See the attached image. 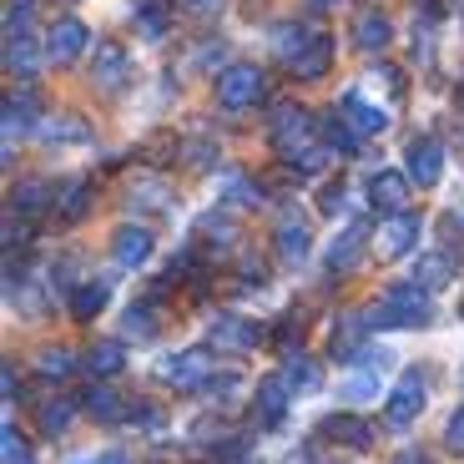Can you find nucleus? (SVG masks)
<instances>
[{"mask_svg":"<svg viewBox=\"0 0 464 464\" xmlns=\"http://www.w3.org/2000/svg\"><path fill=\"white\" fill-rule=\"evenodd\" d=\"M373 318H379V328H424L434 318L430 288H419V283H394V288H383L379 303H373Z\"/></svg>","mask_w":464,"mask_h":464,"instance_id":"1","label":"nucleus"},{"mask_svg":"<svg viewBox=\"0 0 464 464\" xmlns=\"http://www.w3.org/2000/svg\"><path fill=\"white\" fill-rule=\"evenodd\" d=\"M157 379L172 383L177 394H187V389H208V379H212V348H182V353L162 359Z\"/></svg>","mask_w":464,"mask_h":464,"instance_id":"2","label":"nucleus"},{"mask_svg":"<svg viewBox=\"0 0 464 464\" xmlns=\"http://www.w3.org/2000/svg\"><path fill=\"white\" fill-rule=\"evenodd\" d=\"M263 92H267L263 71L247 66V61H237V66H227L218 76V102L227 106V111H247V106H257V102H263Z\"/></svg>","mask_w":464,"mask_h":464,"instance_id":"3","label":"nucleus"},{"mask_svg":"<svg viewBox=\"0 0 464 464\" xmlns=\"http://www.w3.org/2000/svg\"><path fill=\"white\" fill-rule=\"evenodd\" d=\"M424 399H430L424 379H419V373H404V379L394 383V394H389V409H383V419H389L394 430H404V424H414V419L424 414Z\"/></svg>","mask_w":464,"mask_h":464,"instance_id":"4","label":"nucleus"},{"mask_svg":"<svg viewBox=\"0 0 464 464\" xmlns=\"http://www.w3.org/2000/svg\"><path fill=\"white\" fill-rule=\"evenodd\" d=\"M131 76V61H127V46H116V41H96V56H92V82L102 92H121Z\"/></svg>","mask_w":464,"mask_h":464,"instance_id":"5","label":"nucleus"},{"mask_svg":"<svg viewBox=\"0 0 464 464\" xmlns=\"http://www.w3.org/2000/svg\"><path fill=\"white\" fill-rule=\"evenodd\" d=\"M263 343V328L253 318H237V314H222L212 318V348H227V353H247V348Z\"/></svg>","mask_w":464,"mask_h":464,"instance_id":"6","label":"nucleus"},{"mask_svg":"<svg viewBox=\"0 0 464 464\" xmlns=\"http://www.w3.org/2000/svg\"><path fill=\"white\" fill-rule=\"evenodd\" d=\"M419 232H424V222H419L414 212H394V218L379 227V237H373V243H379V257H404L409 247L419 243Z\"/></svg>","mask_w":464,"mask_h":464,"instance_id":"7","label":"nucleus"},{"mask_svg":"<svg viewBox=\"0 0 464 464\" xmlns=\"http://www.w3.org/2000/svg\"><path fill=\"white\" fill-rule=\"evenodd\" d=\"M444 177V151L434 137H414L409 141V182L414 187H434Z\"/></svg>","mask_w":464,"mask_h":464,"instance_id":"8","label":"nucleus"},{"mask_svg":"<svg viewBox=\"0 0 464 464\" xmlns=\"http://www.w3.org/2000/svg\"><path fill=\"white\" fill-rule=\"evenodd\" d=\"M414 283L419 288H450V283H459V253L454 247H440V253H424L414 263Z\"/></svg>","mask_w":464,"mask_h":464,"instance_id":"9","label":"nucleus"},{"mask_svg":"<svg viewBox=\"0 0 464 464\" xmlns=\"http://www.w3.org/2000/svg\"><path fill=\"white\" fill-rule=\"evenodd\" d=\"M86 41H92V35H86V25L76 21V15H66V21L51 25V35H46V56L56 61V66H71V61H76V56L86 51Z\"/></svg>","mask_w":464,"mask_h":464,"instance_id":"10","label":"nucleus"},{"mask_svg":"<svg viewBox=\"0 0 464 464\" xmlns=\"http://www.w3.org/2000/svg\"><path fill=\"white\" fill-rule=\"evenodd\" d=\"M308 137H314V121H308V111H298V106H283L278 121H273V141H278L283 157H298V147H308Z\"/></svg>","mask_w":464,"mask_h":464,"instance_id":"11","label":"nucleus"},{"mask_svg":"<svg viewBox=\"0 0 464 464\" xmlns=\"http://www.w3.org/2000/svg\"><path fill=\"white\" fill-rule=\"evenodd\" d=\"M409 172H379L369 182V198H373V208L379 212H389V218H394V212H404L409 208Z\"/></svg>","mask_w":464,"mask_h":464,"instance_id":"12","label":"nucleus"},{"mask_svg":"<svg viewBox=\"0 0 464 464\" xmlns=\"http://www.w3.org/2000/svg\"><path fill=\"white\" fill-rule=\"evenodd\" d=\"M318 434H324V440L348 444V450H369V444H373L369 419H359V414H328L324 424H318Z\"/></svg>","mask_w":464,"mask_h":464,"instance_id":"13","label":"nucleus"},{"mask_svg":"<svg viewBox=\"0 0 464 464\" xmlns=\"http://www.w3.org/2000/svg\"><path fill=\"white\" fill-rule=\"evenodd\" d=\"M288 66H293L298 82H318V76H328V66H334V41H328V35H314V41L288 61Z\"/></svg>","mask_w":464,"mask_h":464,"instance_id":"14","label":"nucleus"},{"mask_svg":"<svg viewBox=\"0 0 464 464\" xmlns=\"http://www.w3.org/2000/svg\"><path fill=\"white\" fill-rule=\"evenodd\" d=\"M369 318H373V308H353V314L338 318V328H334V353H338V359L359 353L363 334H369V328H379V324H369Z\"/></svg>","mask_w":464,"mask_h":464,"instance_id":"15","label":"nucleus"},{"mask_svg":"<svg viewBox=\"0 0 464 464\" xmlns=\"http://www.w3.org/2000/svg\"><path fill=\"white\" fill-rule=\"evenodd\" d=\"M5 66L15 71V76H35L41 71V51H35V41H31V31H5Z\"/></svg>","mask_w":464,"mask_h":464,"instance_id":"16","label":"nucleus"},{"mask_svg":"<svg viewBox=\"0 0 464 464\" xmlns=\"http://www.w3.org/2000/svg\"><path fill=\"white\" fill-rule=\"evenodd\" d=\"M111 253H116V263H121V267H141L151 257V232L147 227H116Z\"/></svg>","mask_w":464,"mask_h":464,"instance_id":"17","label":"nucleus"},{"mask_svg":"<svg viewBox=\"0 0 464 464\" xmlns=\"http://www.w3.org/2000/svg\"><path fill=\"white\" fill-rule=\"evenodd\" d=\"M363 243H369V227L363 222H353V227H343V237H338L334 247H328V273H348V267L363 257Z\"/></svg>","mask_w":464,"mask_h":464,"instance_id":"18","label":"nucleus"},{"mask_svg":"<svg viewBox=\"0 0 464 464\" xmlns=\"http://www.w3.org/2000/svg\"><path fill=\"white\" fill-rule=\"evenodd\" d=\"M172 202H177V192H172V182H162V177H137V182H131V208L167 212Z\"/></svg>","mask_w":464,"mask_h":464,"instance_id":"19","label":"nucleus"},{"mask_svg":"<svg viewBox=\"0 0 464 464\" xmlns=\"http://www.w3.org/2000/svg\"><path fill=\"white\" fill-rule=\"evenodd\" d=\"M288 399H293V383L283 379V373H273V379L257 383V414H263V424H278L283 409H288Z\"/></svg>","mask_w":464,"mask_h":464,"instance_id":"20","label":"nucleus"},{"mask_svg":"<svg viewBox=\"0 0 464 464\" xmlns=\"http://www.w3.org/2000/svg\"><path fill=\"white\" fill-rule=\"evenodd\" d=\"M51 202H56V192H51L41 177H25V182H15V192H11V208L21 212V218H41Z\"/></svg>","mask_w":464,"mask_h":464,"instance_id":"21","label":"nucleus"},{"mask_svg":"<svg viewBox=\"0 0 464 464\" xmlns=\"http://www.w3.org/2000/svg\"><path fill=\"white\" fill-rule=\"evenodd\" d=\"M106 298H111V283H76V293H71V318L76 324H92L106 308Z\"/></svg>","mask_w":464,"mask_h":464,"instance_id":"22","label":"nucleus"},{"mask_svg":"<svg viewBox=\"0 0 464 464\" xmlns=\"http://www.w3.org/2000/svg\"><path fill=\"white\" fill-rule=\"evenodd\" d=\"M121 363H127V348L116 343V338H102V343L86 348V373H92V379H111Z\"/></svg>","mask_w":464,"mask_h":464,"instance_id":"23","label":"nucleus"},{"mask_svg":"<svg viewBox=\"0 0 464 464\" xmlns=\"http://www.w3.org/2000/svg\"><path fill=\"white\" fill-rule=\"evenodd\" d=\"M82 404H86V414L92 419H102V424H116V419H127V409H121V399L106 389V383H92L82 394Z\"/></svg>","mask_w":464,"mask_h":464,"instance_id":"24","label":"nucleus"},{"mask_svg":"<svg viewBox=\"0 0 464 464\" xmlns=\"http://www.w3.org/2000/svg\"><path fill=\"white\" fill-rule=\"evenodd\" d=\"M343 116L353 121V131H383V127H389V116H383L379 106H369L359 92H348V96H343Z\"/></svg>","mask_w":464,"mask_h":464,"instance_id":"25","label":"nucleus"},{"mask_svg":"<svg viewBox=\"0 0 464 464\" xmlns=\"http://www.w3.org/2000/svg\"><path fill=\"white\" fill-rule=\"evenodd\" d=\"M198 237H202V243H212L218 253H227V247L237 243V222H232L227 212H208V218L198 222Z\"/></svg>","mask_w":464,"mask_h":464,"instance_id":"26","label":"nucleus"},{"mask_svg":"<svg viewBox=\"0 0 464 464\" xmlns=\"http://www.w3.org/2000/svg\"><path fill=\"white\" fill-rule=\"evenodd\" d=\"M308 247H314V243H308V227H303L298 218H288L278 227V257H283V263H303Z\"/></svg>","mask_w":464,"mask_h":464,"instance_id":"27","label":"nucleus"},{"mask_svg":"<svg viewBox=\"0 0 464 464\" xmlns=\"http://www.w3.org/2000/svg\"><path fill=\"white\" fill-rule=\"evenodd\" d=\"M353 35H359V46H363V51H383V46H389V35H394V25L383 21L379 11H369V15H359Z\"/></svg>","mask_w":464,"mask_h":464,"instance_id":"28","label":"nucleus"},{"mask_svg":"<svg viewBox=\"0 0 464 464\" xmlns=\"http://www.w3.org/2000/svg\"><path fill=\"white\" fill-rule=\"evenodd\" d=\"M151 334H157V314H151V303H131L127 318H121V338H137V343H147Z\"/></svg>","mask_w":464,"mask_h":464,"instance_id":"29","label":"nucleus"},{"mask_svg":"<svg viewBox=\"0 0 464 464\" xmlns=\"http://www.w3.org/2000/svg\"><path fill=\"white\" fill-rule=\"evenodd\" d=\"M35 127V96H5V137Z\"/></svg>","mask_w":464,"mask_h":464,"instance_id":"30","label":"nucleus"},{"mask_svg":"<svg viewBox=\"0 0 464 464\" xmlns=\"http://www.w3.org/2000/svg\"><path fill=\"white\" fill-rule=\"evenodd\" d=\"M137 25L147 41H162L167 35V5L162 0H137Z\"/></svg>","mask_w":464,"mask_h":464,"instance_id":"31","label":"nucleus"},{"mask_svg":"<svg viewBox=\"0 0 464 464\" xmlns=\"http://www.w3.org/2000/svg\"><path fill=\"white\" fill-rule=\"evenodd\" d=\"M41 137H46L51 147H76V141H86V127L76 121V116H61V121L41 127Z\"/></svg>","mask_w":464,"mask_h":464,"instance_id":"32","label":"nucleus"},{"mask_svg":"<svg viewBox=\"0 0 464 464\" xmlns=\"http://www.w3.org/2000/svg\"><path fill=\"white\" fill-rule=\"evenodd\" d=\"M283 379L293 383V394H314L318 383H324V373H318L308 359H288V369H283Z\"/></svg>","mask_w":464,"mask_h":464,"instance_id":"33","label":"nucleus"},{"mask_svg":"<svg viewBox=\"0 0 464 464\" xmlns=\"http://www.w3.org/2000/svg\"><path fill=\"white\" fill-rule=\"evenodd\" d=\"M324 141H328V147H334V151H353V147H359V131H353V127H348V116H328V127H324Z\"/></svg>","mask_w":464,"mask_h":464,"instance_id":"34","label":"nucleus"},{"mask_svg":"<svg viewBox=\"0 0 464 464\" xmlns=\"http://www.w3.org/2000/svg\"><path fill=\"white\" fill-rule=\"evenodd\" d=\"M86 198H92V182H71L66 198H61V218H86Z\"/></svg>","mask_w":464,"mask_h":464,"instance_id":"35","label":"nucleus"},{"mask_svg":"<svg viewBox=\"0 0 464 464\" xmlns=\"http://www.w3.org/2000/svg\"><path fill=\"white\" fill-rule=\"evenodd\" d=\"M273 35H278V51H283V61H293L303 46H308V41H314V35L303 31V25H278Z\"/></svg>","mask_w":464,"mask_h":464,"instance_id":"36","label":"nucleus"},{"mask_svg":"<svg viewBox=\"0 0 464 464\" xmlns=\"http://www.w3.org/2000/svg\"><path fill=\"white\" fill-rule=\"evenodd\" d=\"M71 414H76V409H71V399H56V404L41 409V430H46V434H61V430L71 424Z\"/></svg>","mask_w":464,"mask_h":464,"instance_id":"37","label":"nucleus"},{"mask_svg":"<svg viewBox=\"0 0 464 464\" xmlns=\"http://www.w3.org/2000/svg\"><path fill=\"white\" fill-rule=\"evenodd\" d=\"M0 444H5V464H31V450H25V440L15 434V424L0 430Z\"/></svg>","mask_w":464,"mask_h":464,"instance_id":"38","label":"nucleus"},{"mask_svg":"<svg viewBox=\"0 0 464 464\" xmlns=\"http://www.w3.org/2000/svg\"><path fill=\"white\" fill-rule=\"evenodd\" d=\"M41 373H46V379H66V373H71V353H66V348L41 353Z\"/></svg>","mask_w":464,"mask_h":464,"instance_id":"39","label":"nucleus"},{"mask_svg":"<svg viewBox=\"0 0 464 464\" xmlns=\"http://www.w3.org/2000/svg\"><path fill=\"white\" fill-rule=\"evenodd\" d=\"M444 444H450V454H464V404L450 414V424H444Z\"/></svg>","mask_w":464,"mask_h":464,"instance_id":"40","label":"nucleus"},{"mask_svg":"<svg viewBox=\"0 0 464 464\" xmlns=\"http://www.w3.org/2000/svg\"><path fill=\"white\" fill-rule=\"evenodd\" d=\"M237 389H243V383L232 379V373H222V379H208V394H212V399H232Z\"/></svg>","mask_w":464,"mask_h":464,"instance_id":"41","label":"nucleus"},{"mask_svg":"<svg viewBox=\"0 0 464 464\" xmlns=\"http://www.w3.org/2000/svg\"><path fill=\"white\" fill-rule=\"evenodd\" d=\"M318 208H324L328 218H338V208H343V182H338V187H324V202H318Z\"/></svg>","mask_w":464,"mask_h":464,"instance_id":"42","label":"nucleus"},{"mask_svg":"<svg viewBox=\"0 0 464 464\" xmlns=\"http://www.w3.org/2000/svg\"><path fill=\"white\" fill-rule=\"evenodd\" d=\"M192 15H212V11H222V0H182Z\"/></svg>","mask_w":464,"mask_h":464,"instance_id":"43","label":"nucleus"},{"mask_svg":"<svg viewBox=\"0 0 464 464\" xmlns=\"http://www.w3.org/2000/svg\"><path fill=\"white\" fill-rule=\"evenodd\" d=\"M243 278H247V288H263V263H253V257H247V263H243Z\"/></svg>","mask_w":464,"mask_h":464,"instance_id":"44","label":"nucleus"},{"mask_svg":"<svg viewBox=\"0 0 464 464\" xmlns=\"http://www.w3.org/2000/svg\"><path fill=\"white\" fill-rule=\"evenodd\" d=\"M399 464H424V454H414V450H409V454H399Z\"/></svg>","mask_w":464,"mask_h":464,"instance_id":"45","label":"nucleus"},{"mask_svg":"<svg viewBox=\"0 0 464 464\" xmlns=\"http://www.w3.org/2000/svg\"><path fill=\"white\" fill-rule=\"evenodd\" d=\"M328 5H338V0H308V11H328Z\"/></svg>","mask_w":464,"mask_h":464,"instance_id":"46","label":"nucleus"},{"mask_svg":"<svg viewBox=\"0 0 464 464\" xmlns=\"http://www.w3.org/2000/svg\"><path fill=\"white\" fill-rule=\"evenodd\" d=\"M92 464H121V454L111 450V454H102V459H92Z\"/></svg>","mask_w":464,"mask_h":464,"instance_id":"47","label":"nucleus"},{"mask_svg":"<svg viewBox=\"0 0 464 464\" xmlns=\"http://www.w3.org/2000/svg\"><path fill=\"white\" fill-rule=\"evenodd\" d=\"M459 318H464V303H459Z\"/></svg>","mask_w":464,"mask_h":464,"instance_id":"48","label":"nucleus"}]
</instances>
